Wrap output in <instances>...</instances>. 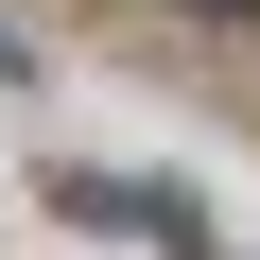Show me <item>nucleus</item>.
Returning <instances> with one entry per match:
<instances>
[{
    "label": "nucleus",
    "mask_w": 260,
    "mask_h": 260,
    "mask_svg": "<svg viewBox=\"0 0 260 260\" xmlns=\"http://www.w3.org/2000/svg\"><path fill=\"white\" fill-rule=\"evenodd\" d=\"M35 191H52V225H70V243H139V260H225V225H208V208H191L174 174H104V156H52Z\"/></svg>",
    "instance_id": "1"
}]
</instances>
